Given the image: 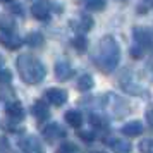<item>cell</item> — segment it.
I'll list each match as a JSON object with an SVG mask.
<instances>
[{
	"mask_svg": "<svg viewBox=\"0 0 153 153\" xmlns=\"http://www.w3.org/2000/svg\"><path fill=\"white\" fill-rule=\"evenodd\" d=\"M74 74V69L71 67L69 62H65V60H60V62L55 64V77L59 81H67L71 79Z\"/></svg>",
	"mask_w": 153,
	"mask_h": 153,
	"instance_id": "obj_13",
	"label": "cell"
},
{
	"mask_svg": "<svg viewBox=\"0 0 153 153\" xmlns=\"http://www.w3.org/2000/svg\"><path fill=\"white\" fill-rule=\"evenodd\" d=\"M5 114H7L9 119H12V120H22L24 119V115H26V112H24V107H22L19 102H16V100H12V102H9L7 107H5Z\"/></svg>",
	"mask_w": 153,
	"mask_h": 153,
	"instance_id": "obj_12",
	"label": "cell"
},
{
	"mask_svg": "<svg viewBox=\"0 0 153 153\" xmlns=\"http://www.w3.org/2000/svg\"><path fill=\"white\" fill-rule=\"evenodd\" d=\"M132 38H134V43L139 45L141 48L145 50L153 48V35L150 29L143 28V26H134L132 28Z\"/></svg>",
	"mask_w": 153,
	"mask_h": 153,
	"instance_id": "obj_5",
	"label": "cell"
},
{
	"mask_svg": "<svg viewBox=\"0 0 153 153\" xmlns=\"http://www.w3.org/2000/svg\"><path fill=\"white\" fill-rule=\"evenodd\" d=\"M31 112H33V115H35L40 122H42V120H47V119L50 117V108H48V105H47L45 100H38V102L33 105Z\"/></svg>",
	"mask_w": 153,
	"mask_h": 153,
	"instance_id": "obj_15",
	"label": "cell"
},
{
	"mask_svg": "<svg viewBox=\"0 0 153 153\" xmlns=\"http://www.w3.org/2000/svg\"><path fill=\"white\" fill-rule=\"evenodd\" d=\"M119 83H120V88L127 93V95H134V97H141V95H145L146 97V91L139 86L136 81H134V77L129 71H126L122 76L119 77Z\"/></svg>",
	"mask_w": 153,
	"mask_h": 153,
	"instance_id": "obj_4",
	"label": "cell"
},
{
	"mask_svg": "<svg viewBox=\"0 0 153 153\" xmlns=\"http://www.w3.org/2000/svg\"><path fill=\"white\" fill-rule=\"evenodd\" d=\"M146 120H148V124L153 127V105H150V107L146 108Z\"/></svg>",
	"mask_w": 153,
	"mask_h": 153,
	"instance_id": "obj_30",
	"label": "cell"
},
{
	"mask_svg": "<svg viewBox=\"0 0 153 153\" xmlns=\"http://www.w3.org/2000/svg\"><path fill=\"white\" fill-rule=\"evenodd\" d=\"M72 47L77 50V52H86L88 48V40L84 35H77L76 38H72Z\"/></svg>",
	"mask_w": 153,
	"mask_h": 153,
	"instance_id": "obj_23",
	"label": "cell"
},
{
	"mask_svg": "<svg viewBox=\"0 0 153 153\" xmlns=\"http://www.w3.org/2000/svg\"><path fill=\"white\" fill-rule=\"evenodd\" d=\"M10 146H9V141L4 136H0V153H9Z\"/></svg>",
	"mask_w": 153,
	"mask_h": 153,
	"instance_id": "obj_29",
	"label": "cell"
},
{
	"mask_svg": "<svg viewBox=\"0 0 153 153\" xmlns=\"http://www.w3.org/2000/svg\"><path fill=\"white\" fill-rule=\"evenodd\" d=\"M93 62L103 74H110L117 69L120 62V47L114 36H103L97 45V50L93 53Z\"/></svg>",
	"mask_w": 153,
	"mask_h": 153,
	"instance_id": "obj_1",
	"label": "cell"
},
{
	"mask_svg": "<svg viewBox=\"0 0 153 153\" xmlns=\"http://www.w3.org/2000/svg\"><path fill=\"white\" fill-rule=\"evenodd\" d=\"M77 138L83 139L84 143H93L95 141V132L93 131H77Z\"/></svg>",
	"mask_w": 153,
	"mask_h": 153,
	"instance_id": "obj_26",
	"label": "cell"
},
{
	"mask_svg": "<svg viewBox=\"0 0 153 153\" xmlns=\"http://www.w3.org/2000/svg\"><path fill=\"white\" fill-rule=\"evenodd\" d=\"M146 7H153V0H141Z\"/></svg>",
	"mask_w": 153,
	"mask_h": 153,
	"instance_id": "obj_31",
	"label": "cell"
},
{
	"mask_svg": "<svg viewBox=\"0 0 153 153\" xmlns=\"http://www.w3.org/2000/svg\"><path fill=\"white\" fill-rule=\"evenodd\" d=\"M105 143L110 146L115 153H129L131 152V148H132L129 141H126V139H119V138H107Z\"/></svg>",
	"mask_w": 153,
	"mask_h": 153,
	"instance_id": "obj_14",
	"label": "cell"
},
{
	"mask_svg": "<svg viewBox=\"0 0 153 153\" xmlns=\"http://www.w3.org/2000/svg\"><path fill=\"white\" fill-rule=\"evenodd\" d=\"M22 40L19 35H16L14 31L12 33H0V45H4L7 50H17L22 47Z\"/></svg>",
	"mask_w": 153,
	"mask_h": 153,
	"instance_id": "obj_10",
	"label": "cell"
},
{
	"mask_svg": "<svg viewBox=\"0 0 153 153\" xmlns=\"http://www.w3.org/2000/svg\"><path fill=\"white\" fill-rule=\"evenodd\" d=\"M45 98L48 103L55 105V107H62L67 102V91L62 88H50L45 91Z\"/></svg>",
	"mask_w": 153,
	"mask_h": 153,
	"instance_id": "obj_9",
	"label": "cell"
},
{
	"mask_svg": "<svg viewBox=\"0 0 153 153\" xmlns=\"http://www.w3.org/2000/svg\"><path fill=\"white\" fill-rule=\"evenodd\" d=\"M24 42L28 43L29 47H33V48H38V47H43V43H45V38L40 31H33V33H29L26 36V40Z\"/></svg>",
	"mask_w": 153,
	"mask_h": 153,
	"instance_id": "obj_20",
	"label": "cell"
},
{
	"mask_svg": "<svg viewBox=\"0 0 153 153\" xmlns=\"http://www.w3.org/2000/svg\"><path fill=\"white\" fill-rule=\"evenodd\" d=\"M17 72L24 83L28 84H38L42 83L47 76L45 65L40 62V59L29 53H22L17 57Z\"/></svg>",
	"mask_w": 153,
	"mask_h": 153,
	"instance_id": "obj_2",
	"label": "cell"
},
{
	"mask_svg": "<svg viewBox=\"0 0 153 153\" xmlns=\"http://www.w3.org/2000/svg\"><path fill=\"white\" fill-rule=\"evenodd\" d=\"M0 2H4V4H7V2H14V0H0Z\"/></svg>",
	"mask_w": 153,
	"mask_h": 153,
	"instance_id": "obj_33",
	"label": "cell"
},
{
	"mask_svg": "<svg viewBox=\"0 0 153 153\" xmlns=\"http://www.w3.org/2000/svg\"><path fill=\"white\" fill-rule=\"evenodd\" d=\"M64 119H65V122L71 126V127H81L83 126V114L79 110H67L65 112V115H64Z\"/></svg>",
	"mask_w": 153,
	"mask_h": 153,
	"instance_id": "obj_17",
	"label": "cell"
},
{
	"mask_svg": "<svg viewBox=\"0 0 153 153\" xmlns=\"http://www.w3.org/2000/svg\"><path fill=\"white\" fill-rule=\"evenodd\" d=\"M90 124L95 127V129H107L108 127V120L102 115V114H91L90 115Z\"/></svg>",
	"mask_w": 153,
	"mask_h": 153,
	"instance_id": "obj_21",
	"label": "cell"
},
{
	"mask_svg": "<svg viewBox=\"0 0 153 153\" xmlns=\"http://www.w3.org/2000/svg\"><path fill=\"white\" fill-rule=\"evenodd\" d=\"M4 64H5V60H4V57L0 55V69H2V67H4Z\"/></svg>",
	"mask_w": 153,
	"mask_h": 153,
	"instance_id": "obj_32",
	"label": "cell"
},
{
	"mask_svg": "<svg viewBox=\"0 0 153 153\" xmlns=\"http://www.w3.org/2000/svg\"><path fill=\"white\" fill-rule=\"evenodd\" d=\"M71 28L74 29V31H77L79 35L88 33V31L93 28V19H91V16H88V14H81L77 19L71 21Z\"/></svg>",
	"mask_w": 153,
	"mask_h": 153,
	"instance_id": "obj_11",
	"label": "cell"
},
{
	"mask_svg": "<svg viewBox=\"0 0 153 153\" xmlns=\"http://www.w3.org/2000/svg\"><path fill=\"white\" fill-rule=\"evenodd\" d=\"M83 5L90 12H100L107 7V0H83Z\"/></svg>",
	"mask_w": 153,
	"mask_h": 153,
	"instance_id": "obj_19",
	"label": "cell"
},
{
	"mask_svg": "<svg viewBox=\"0 0 153 153\" xmlns=\"http://www.w3.org/2000/svg\"><path fill=\"white\" fill-rule=\"evenodd\" d=\"M117 2H127V0H117Z\"/></svg>",
	"mask_w": 153,
	"mask_h": 153,
	"instance_id": "obj_35",
	"label": "cell"
},
{
	"mask_svg": "<svg viewBox=\"0 0 153 153\" xmlns=\"http://www.w3.org/2000/svg\"><path fill=\"white\" fill-rule=\"evenodd\" d=\"M122 134L127 136V138H136L139 136L141 132H143V124L139 122V120H131V122H127V124L122 126Z\"/></svg>",
	"mask_w": 153,
	"mask_h": 153,
	"instance_id": "obj_16",
	"label": "cell"
},
{
	"mask_svg": "<svg viewBox=\"0 0 153 153\" xmlns=\"http://www.w3.org/2000/svg\"><path fill=\"white\" fill-rule=\"evenodd\" d=\"M31 14L38 21H48L52 16V4L48 0H36L31 5Z\"/></svg>",
	"mask_w": 153,
	"mask_h": 153,
	"instance_id": "obj_6",
	"label": "cell"
},
{
	"mask_svg": "<svg viewBox=\"0 0 153 153\" xmlns=\"http://www.w3.org/2000/svg\"><path fill=\"white\" fill-rule=\"evenodd\" d=\"M139 152L141 153H153V139H141L139 141Z\"/></svg>",
	"mask_w": 153,
	"mask_h": 153,
	"instance_id": "obj_25",
	"label": "cell"
},
{
	"mask_svg": "<svg viewBox=\"0 0 153 153\" xmlns=\"http://www.w3.org/2000/svg\"><path fill=\"white\" fill-rule=\"evenodd\" d=\"M77 90L79 91H90L93 86H95V81H93V77L90 74H83V76L77 79Z\"/></svg>",
	"mask_w": 153,
	"mask_h": 153,
	"instance_id": "obj_22",
	"label": "cell"
},
{
	"mask_svg": "<svg viewBox=\"0 0 153 153\" xmlns=\"http://www.w3.org/2000/svg\"><path fill=\"white\" fill-rule=\"evenodd\" d=\"M12 81V72L9 69H0V84H9Z\"/></svg>",
	"mask_w": 153,
	"mask_h": 153,
	"instance_id": "obj_27",
	"label": "cell"
},
{
	"mask_svg": "<svg viewBox=\"0 0 153 153\" xmlns=\"http://www.w3.org/2000/svg\"><path fill=\"white\" fill-rule=\"evenodd\" d=\"M19 148L24 153H43V145L36 136H26L19 141Z\"/></svg>",
	"mask_w": 153,
	"mask_h": 153,
	"instance_id": "obj_8",
	"label": "cell"
},
{
	"mask_svg": "<svg viewBox=\"0 0 153 153\" xmlns=\"http://www.w3.org/2000/svg\"><path fill=\"white\" fill-rule=\"evenodd\" d=\"M43 138L47 139L48 143H53V141H57V139H62L67 136V132H65V129H64L60 124H57V122H53V124H48L43 127Z\"/></svg>",
	"mask_w": 153,
	"mask_h": 153,
	"instance_id": "obj_7",
	"label": "cell"
},
{
	"mask_svg": "<svg viewBox=\"0 0 153 153\" xmlns=\"http://www.w3.org/2000/svg\"><path fill=\"white\" fill-rule=\"evenodd\" d=\"M91 153H105V152H91Z\"/></svg>",
	"mask_w": 153,
	"mask_h": 153,
	"instance_id": "obj_34",
	"label": "cell"
},
{
	"mask_svg": "<svg viewBox=\"0 0 153 153\" xmlns=\"http://www.w3.org/2000/svg\"><path fill=\"white\" fill-rule=\"evenodd\" d=\"M0 29H2V33H12L16 29V21L12 17V14L0 16Z\"/></svg>",
	"mask_w": 153,
	"mask_h": 153,
	"instance_id": "obj_18",
	"label": "cell"
},
{
	"mask_svg": "<svg viewBox=\"0 0 153 153\" xmlns=\"http://www.w3.org/2000/svg\"><path fill=\"white\" fill-rule=\"evenodd\" d=\"M55 153H77V146L71 141H64L62 145L57 148Z\"/></svg>",
	"mask_w": 153,
	"mask_h": 153,
	"instance_id": "obj_24",
	"label": "cell"
},
{
	"mask_svg": "<svg viewBox=\"0 0 153 153\" xmlns=\"http://www.w3.org/2000/svg\"><path fill=\"white\" fill-rule=\"evenodd\" d=\"M145 52H146V50L141 48V47L136 45V43L131 47V57H132V59H141V57L145 55Z\"/></svg>",
	"mask_w": 153,
	"mask_h": 153,
	"instance_id": "obj_28",
	"label": "cell"
},
{
	"mask_svg": "<svg viewBox=\"0 0 153 153\" xmlns=\"http://www.w3.org/2000/svg\"><path fill=\"white\" fill-rule=\"evenodd\" d=\"M102 107H103V110L108 115H112V117H115V119L124 117L126 114L129 112L127 102H126L124 98H120L119 95H115V93H107V95H103V98H102Z\"/></svg>",
	"mask_w": 153,
	"mask_h": 153,
	"instance_id": "obj_3",
	"label": "cell"
}]
</instances>
